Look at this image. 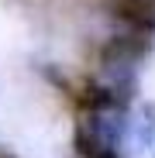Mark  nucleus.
I'll return each instance as SVG.
<instances>
[{
    "instance_id": "obj_1",
    "label": "nucleus",
    "mask_w": 155,
    "mask_h": 158,
    "mask_svg": "<svg viewBox=\"0 0 155 158\" xmlns=\"http://www.w3.org/2000/svg\"><path fill=\"white\" fill-rule=\"evenodd\" d=\"M135 103L86 96L76 114L72 141L80 158H127V127Z\"/></svg>"
},
{
    "instance_id": "obj_2",
    "label": "nucleus",
    "mask_w": 155,
    "mask_h": 158,
    "mask_svg": "<svg viewBox=\"0 0 155 158\" xmlns=\"http://www.w3.org/2000/svg\"><path fill=\"white\" fill-rule=\"evenodd\" d=\"M155 148V103H138L131 107V127H127V158L152 155Z\"/></svg>"
},
{
    "instance_id": "obj_3",
    "label": "nucleus",
    "mask_w": 155,
    "mask_h": 158,
    "mask_svg": "<svg viewBox=\"0 0 155 158\" xmlns=\"http://www.w3.org/2000/svg\"><path fill=\"white\" fill-rule=\"evenodd\" d=\"M152 158H155V148H152Z\"/></svg>"
},
{
    "instance_id": "obj_4",
    "label": "nucleus",
    "mask_w": 155,
    "mask_h": 158,
    "mask_svg": "<svg viewBox=\"0 0 155 158\" xmlns=\"http://www.w3.org/2000/svg\"><path fill=\"white\" fill-rule=\"evenodd\" d=\"M0 158H7V155H0Z\"/></svg>"
}]
</instances>
